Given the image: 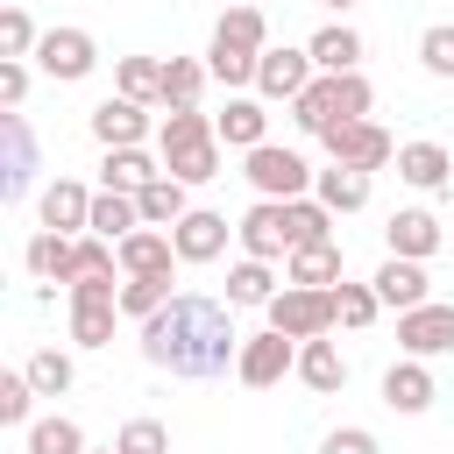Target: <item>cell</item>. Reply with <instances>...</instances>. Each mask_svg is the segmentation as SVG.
<instances>
[{"label": "cell", "instance_id": "cell-25", "mask_svg": "<svg viewBox=\"0 0 454 454\" xmlns=\"http://www.w3.org/2000/svg\"><path fill=\"white\" fill-rule=\"evenodd\" d=\"M284 284L333 291V284H340V248H333V241H319V248H291V255H284Z\"/></svg>", "mask_w": 454, "mask_h": 454}, {"label": "cell", "instance_id": "cell-39", "mask_svg": "<svg viewBox=\"0 0 454 454\" xmlns=\"http://www.w3.org/2000/svg\"><path fill=\"white\" fill-rule=\"evenodd\" d=\"M114 312H121V305H78V298H71V340H78V348H106V340H114Z\"/></svg>", "mask_w": 454, "mask_h": 454}, {"label": "cell", "instance_id": "cell-37", "mask_svg": "<svg viewBox=\"0 0 454 454\" xmlns=\"http://www.w3.org/2000/svg\"><path fill=\"white\" fill-rule=\"evenodd\" d=\"M383 312V298H376V284H333V326H369Z\"/></svg>", "mask_w": 454, "mask_h": 454}, {"label": "cell", "instance_id": "cell-47", "mask_svg": "<svg viewBox=\"0 0 454 454\" xmlns=\"http://www.w3.org/2000/svg\"><path fill=\"white\" fill-rule=\"evenodd\" d=\"M227 7H255V0H227Z\"/></svg>", "mask_w": 454, "mask_h": 454}, {"label": "cell", "instance_id": "cell-30", "mask_svg": "<svg viewBox=\"0 0 454 454\" xmlns=\"http://www.w3.org/2000/svg\"><path fill=\"white\" fill-rule=\"evenodd\" d=\"M206 64L199 57H170L163 64V106H199V92H206Z\"/></svg>", "mask_w": 454, "mask_h": 454}, {"label": "cell", "instance_id": "cell-36", "mask_svg": "<svg viewBox=\"0 0 454 454\" xmlns=\"http://www.w3.org/2000/svg\"><path fill=\"white\" fill-rule=\"evenodd\" d=\"M170 298H177L170 277H128V284H121V312H128V319H156Z\"/></svg>", "mask_w": 454, "mask_h": 454}, {"label": "cell", "instance_id": "cell-18", "mask_svg": "<svg viewBox=\"0 0 454 454\" xmlns=\"http://www.w3.org/2000/svg\"><path fill=\"white\" fill-rule=\"evenodd\" d=\"M170 262H177V241H170L163 227H135V234L121 241V270H128V277H170Z\"/></svg>", "mask_w": 454, "mask_h": 454}, {"label": "cell", "instance_id": "cell-41", "mask_svg": "<svg viewBox=\"0 0 454 454\" xmlns=\"http://www.w3.org/2000/svg\"><path fill=\"white\" fill-rule=\"evenodd\" d=\"M419 64H426L433 78H454V21H433V28L419 35Z\"/></svg>", "mask_w": 454, "mask_h": 454}, {"label": "cell", "instance_id": "cell-12", "mask_svg": "<svg viewBox=\"0 0 454 454\" xmlns=\"http://www.w3.org/2000/svg\"><path fill=\"white\" fill-rule=\"evenodd\" d=\"M433 397H440V383H433V369H426L419 355H404V362H390V369H383V404H390V411L419 419Z\"/></svg>", "mask_w": 454, "mask_h": 454}, {"label": "cell", "instance_id": "cell-9", "mask_svg": "<svg viewBox=\"0 0 454 454\" xmlns=\"http://www.w3.org/2000/svg\"><path fill=\"white\" fill-rule=\"evenodd\" d=\"M35 64L50 71V78H85L92 64H99V43L85 35V28H43V43H35Z\"/></svg>", "mask_w": 454, "mask_h": 454}, {"label": "cell", "instance_id": "cell-13", "mask_svg": "<svg viewBox=\"0 0 454 454\" xmlns=\"http://www.w3.org/2000/svg\"><path fill=\"white\" fill-rule=\"evenodd\" d=\"M312 78H319V71H312L305 50H262V64H255V92H262V99H298Z\"/></svg>", "mask_w": 454, "mask_h": 454}, {"label": "cell", "instance_id": "cell-3", "mask_svg": "<svg viewBox=\"0 0 454 454\" xmlns=\"http://www.w3.org/2000/svg\"><path fill=\"white\" fill-rule=\"evenodd\" d=\"M248 184H255V199H277V206H291V199H312V163L298 156V149H277V142H262V149H248V170H241Z\"/></svg>", "mask_w": 454, "mask_h": 454}, {"label": "cell", "instance_id": "cell-24", "mask_svg": "<svg viewBox=\"0 0 454 454\" xmlns=\"http://www.w3.org/2000/svg\"><path fill=\"white\" fill-rule=\"evenodd\" d=\"M71 248H78L71 234H57V227H35L21 262H28V277H43V284H64V277H71Z\"/></svg>", "mask_w": 454, "mask_h": 454}, {"label": "cell", "instance_id": "cell-7", "mask_svg": "<svg viewBox=\"0 0 454 454\" xmlns=\"http://www.w3.org/2000/svg\"><path fill=\"white\" fill-rule=\"evenodd\" d=\"M319 142H326V156H333V163H355V170H383V163H397V142H390L376 121H348V128H326Z\"/></svg>", "mask_w": 454, "mask_h": 454}, {"label": "cell", "instance_id": "cell-20", "mask_svg": "<svg viewBox=\"0 0 454 454\" xmlns=\"http://www.w3.org/2000/svg\"><path fill=\"white\" fill-rule=\"evenodd\" d=\"M305 57H312V71L340 78V71H355V64H362V35H355L348 21H326V28L305 43Z\"/></svg>", "mask_w": 454, "mask_h": 454}, {"label": "cell", "instance_id": "cell-15", "mask_svg": "<svg viewBox=\"0 0 454 454\" xmlns=\"http://www.w3.org/2000/svg\"><path fill=\"white\" fill-rule=\"evenodd\" d=\"M92 135H99L106 149H142L149 114H142L135 99H99V106H92Z\"/></svg>", "mask_w": 454, "mask_h": 454}, {"label": "cell", "instance_id": "cell-42", "mask_svg": "<svg viewBox=\"0 0 454 454\" xmlns=\"http://www.w3.org/2000/svg\"><path fill=\"white\" fill-rule=\"evenodd\" d=\"M28 404H35V383H28V369L0 376V419H7V426H28Z\"/></svg>", "mask_w": 454, "mask_h": 454}, {"label": "cell", "instance_id": "cell-1", "mask_svg": "<svg viewBox=\"0 0 454 454\" xmlns=\"http://www.w3.org/2000/svg\"><path fill=\"white\" fill-rule=\"evenodd\" d=\"M241 340H248V333H234L227 305H220V298H199V291H177L156 319H142V355H149L156 369L184 376V383L227 376V369L241 362Z\"/></svg>", "mask_w": 454, "mask_h": 454}, {"label": "cell", "instance_id": "cell-14", "mask_svg": "<svg viewBox=\"0 0 454 454\" xmlns=\"http://www.w3.org/2000/svg\"><path fill=\"white\" fill-rule=\"evenodd\" d=\"M383 241H390V255H404V262H426V255H433L447 234H440V220H433L426 206H404V213H390Z\"/></svg>", "mask_w": 454, "mask_h": 454}, {"label": "cell", "instance_id": "cell-32", "mask_svg": "<svg viewBox=\"0 0 454 454\" xmlns=\"http://www.w3.org/2000/svg\"><path fill=\"white\" fill-rule=\"evenodd\" d=\"M21 369H28V383H35V397H64V390H71V376H78L64 348H35V355H28Z\"/></svg>", "mask_w": 454, "mask_h": 454}, {"label": "cell", "instance_id": "cell-11", "mask_svg": "<svg viewBox=\"0 0 454 454\" xmlns=\"http://www.w3.org/2000/svg\"><path fill=\"white\" fill-rule=\"evenodd\" d=\"M241 248L255 255V262H277V255H291V227H284V206L277 199H255L248 213H241Z\"/></svg>", "mask_w": 454, "mask_h": 454}, {"label": "cell", "instance_id": "cell-29", "mask_svg": "<svg viewBox=\"0 0 454 454\" xmlns=\"http://www.w3.org/2000/svg\"><path fill=\"white\" fill-rule=\"evenodd\" d=\"M284 227H291V248H319V241H333V213H326L319 199H291V206H284Z\"/></svg>", "mask_w": 454, "mask_h": 454}, {"label": "cell", "instance_id": "cell-31", "mask_svg": "<svg viewBox=\"0 0 454 454\" xmlns=\"http://www.w3.org/2000/svg\"><path fill=\"white\" fill-rule=\"evenodd\" d=\"M277 298V277H270V262H234L227 270V305H270Z\"/></svg>", "mask_w": 454, "mask_h": 454}, {"label": "cell", "instance_id": "cell-17", "mask_svg": "<svg viewBox=\"0 0 454 454\" xmlns=\"http://www.w3.org/2000/svg\"><path fill=\"white\" fill-rule=\"evenodd\" d=\"M312 199H319L326 213H362V206H369V170H355V163H326V170L312 177Z\"/></svg>", "mask_w": 454, "mask_h": 454}, {"label": "cell", "instance_id": "cell-4", "mask_svg": "<svg viewBox=\"0 0 454 454\" xmlns=\"http://www.w3.org/2000/svg\"><path fill=\"white\" fill-rule=\"evenodd\" d=\"M262 312H270V326L291 333V340H319V333H333V291H312V284H284Z\"/></svg>", "mask_w": 454, "mask_h": 454}, {"label": "cell", "instance_id": "cell-6", "mask_svg": "<svg viewBox=\"0 0 454 454\" xmlns=\"http://www.w3.org/2000/svg\"><path fill=\"white\" fill-rule=\"evenodd\" d=\"M43 156H35V135L21 114H0V199H28Z\"/></svg>", "mask_w": 454, "mask_h": 454}, {"label": "cell", "instance_id": "cell-26", "mask_svg": "<svg viewBox=\"0 0 454 454\" xmlns=\"http://www.w3.org/2000/svg\"><path fill=\"white\" fill-rule=\"evenodd\" d=\"M135 227H142V206H135L128 192H99V199H92V227H85V234H99V241L121 248Z\"/></svg>", "mask_w": 454, "mask_h": 454}, {"label": "cell", "instance_id": "cell-48", "mask_svg": "<svg viewBox=\"0 0 454 454\" xmlns=\"http://www.w3.org/2000/svg\"><path fill=\"white\" fill-rule=\"evenodd\" d=\"M99 454H121V447H99Z\"/></svg>", "mask_w": 454, "mask_h": 454}, {"label": "cell", "instance_id": "cell-38", "mask_svg": "<svg viewBox=\"0 0 454 454\" xmlns=\"http://www.w3.org/2000/svg\"><path fill=\"white\" fill-rule=\"evenodd\" d=\"M121 99H135V106L163 99V64L156 57H121Z\"/></svg>", "mask_w": 454, "mask_h": 454}, {"label": "cell", "instance_id": "cell-5", "mask_svg": "<svg viewBox=\"0 0 454 454\" xmlns=\"http://www.w3.org/2000/svg\"><path fill=\"white\" fill-rule=\"evenodd\" d=\"M284 369H298V340H291V333L262 326V333H248V340H241V362H234V376H241L248 390H270V383H284Z\"/></svg>", "mask_w": 454, "mask_h": 454}, {"label": "cell", "instance_id": "cell-33", "mask_svg": "<svg viewBox=\"0 0 454 454\" xmlns=\"http://www.w3.org/2000/svg\"><path fill=\"white\" fill-rule=\"evenodd\" d=\"M28 454H92L78 419H35L28 426Z\"/></svg>", "mask_w": 454, "mask_h": 454}, {"label": "cell", "instance_id": "cell-43", "mask_svg": "<svg viewBox=\"0 0 454 454\" xmlns=\"http://www.w3.org/2000/svg\"><path fill=\"white\" fill-rule=\"evenodd\" d=\"M114 447H121V454H170V433H163L156 419H128Z\"/></svg>", "mask_w": 454, "mask_h": 454}, {"label": "cell", "instance_id": "cell-45", "mask_svg": "<svg viewBox=\"0 0 454 454\" xmlns=\"http://www.w3.org/2000/svg\"><path fill=\"white\" fill-rule=\"evenodd\" d=\"M319 454H376V433L369 426H340V433H326Z\"/></svg>", "mask_w": 454, "mask_h": 454}, {"label": "cell", "instance_id": "cell-2", "mask_svg": "<svg viewBox=\"0 0 454 454\" xmlns=\"http://www.w3.org/2000/svg\"><path fill=\"white\" fill-rule=\"evenodd\" d=\"M156 149H163V177H177V184L220 177V128L199 106H170V121L156 128Z\"/></svg>", "mask_w": 454, "mask_h": 454}, {"label": "cell", "instance_id": "cell-21", "mask_svg": "<svg viewBox=\"0 0 454 454\" xmlns=\"http://www.w3.org/2000/svg\"><path fill=\"white\" fill-rule=\"evenodd\" d=\"M213 128H220V149H262L270 142L262 99H227V114H213Z\"/></svg>", "mask_w": 454, "mask_h": 454}, {"label": "cell", "instance_id": "cell-40", "mask_svg": "<svg viewBox=\"0 0 454 454\" xmlns=\"http://www.w3.org/2000/svg\"><path fill=\"white\" fill-rule=\"evenodd\" d=\"M35 43H43V35H35L28 7H7V14H0V57H14V64H21V57H35Z\"/></svg>", "mask_w": 454, "mask_h": 454}, {"label": "cell", "instance_id": "cell-22", "mask_svg": "<svg viewBox=\"0 0 454 454\" xmlns=\"http://www.w3.org/2000/svg\"><path fill=\"white\" fill-rule=\"evenodd\" d=\"M43 227H57V234L92 227V192H85L78 177H57V184L43 192Z\"/></svg>", "mask_w": 454, "mask_h": 454}, {"label": "cell", "instance_id": "cell-10", "mask_svg": "<svg viewBox=\"0 0 454 454\" xmlns=\"http://www.w3.org/2000/svg\"><path fill=\"white\" fill-rule=\"evenodd\" d=\"M227 213H206V206H192L177 227H170V241H177V262H213V255H227Z\"/></svg>", "mask_w": 454, "mask_h": 454}, {"label": "cell", "instance_id": "cell-28", "mask_svg": "<svg viewBox=\"0 0 454 454\" xmlns=\"http://www.w3.org/2000/svg\"><path fill=\"white\" fill-rule=\"evenodd\" d=\"M192 184H177V177H156L149 192H135V206H142V227H177L184 213H192V199H184Z\"/></svg>", "mask_w": 454, "mask_h": 454}, {"label": "cell", "instance_id": "cell-27", "mask_svg": "<svg viewBox=\"0 0 454 454\" xmlns=\"http://www.w3.org/2000/svg\"><path fill=\"white\" fill-rule=\"evenodd\" d=\"M99 177H106V192H128V199H135V192H149V184H156L163 170H156V163H149L142 149H106Z\"/></svg>", "mask_w": 454, "mask_h": 454}, {"label": "cell", "instance_id": "cell-16", "mask_svg": "<svg viewBox=\"0 0 454 454\" xmlns=\"http://www.w3.org/2000/svg\"><path fill=\"white\" fill-rule=\"evenodd\" d=\"M397 177L419 184V192H447V184H454V156H447L440 142H404V149H397Z\"/></svg>", "mask_w": 454, "mask_h": 454}, {"label": "cell", "instance_id": "cell-19", "mask_svg": "<svg viewBox=\"0 0 454 454\" xmlns=\"http://www.w3.org/2000/svg\"><path fill=\"white\" fill-rule=\"evenodd\" d=\"M369 284H376V298H383L390 312H419V305H426V262H404V255H390V262H383Z\"/></svg>", "mask_w": 454, "mask_h": 454}, {"label": "cell", "instance_id": "cell-23", "mask_svg": "<svg viewBox=\"0 0 454 454\" xmlns=\"http://www.w3.org/2000/svg\"><path fill=\"white\" fill-rule=\"evenodd\" d=\"M298 376H305V390H319V397H333L340 383H348V355L319 333V340H298Z\"/></svg>", "mask_w": 454, "mask_h": 454}, {"label": "cell", "instance_id": "cell-8", "mask_svg": "<svg viewBox=\"0 0 454 454\" xmlns=\"http://www.w3.org/2000/svg\"><path fill=\"white\" fill-rule=\"evenodd\" d=\"M397 348L404 355H447L454 348V305H440V298H426L419 312H397Z\"/></svg>", "mask_w": 454, "mask_h": 454}, {"label": "cell", "instance_id": "cell-46", "mask_svg": "<svg viewBox=\"0 0 454 454\" xmlns=\"http://www.w3.org/2000/svg\"><path fill=\"white\" fill-rule=\"evenodd\" d=\"M326 7H340V14H348V7H355V0H326Z\"/></svg>", "mask_w": 454, "mask_h": 454}, {"label": "cell", "instance_id": "cell-35", "mask_svg": "<svg viewBox=\"0 0 454 454\" xmlns=\"http://www.w3.org/2000/svg\"><path fill=\"white\" fill-rule=\"evenodd\" d=\"M255 64H262L255 50H241V43H220V35H213V50H206V71H213L220 85H255Z\"/></svg>", "mask_w": 454, "mask_h": 454}, {"label": "cell", "instance_id": "cell-44", "mask_svg": "<svg viewBox=\"0 0 454 454\" xmlns=\"http://www.w3.org/2000/svg\"><path fill=\"white\" fill-rule=\"evenodd\" d=\"M21 99H28V64L0 57V114H21Z\"/></svg>", "mask_w": 454, "mask_h": 454}, {"label": "cell", "instance_id": "cell-34", "mask_svg": "<svg viewBox=\"0 0 454 454\" xmlns=\"http://www.w3.org/2000/svg\"><path fill=\"white\" fill-rule=\"evenodd\" d=\"M213 35H220V43H241V50H255V57L270 50V21H262V7H227Z\"/></svg>", "mask_w": 454, "mask_h": 454}]
</instances>
